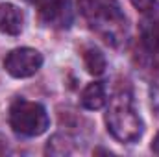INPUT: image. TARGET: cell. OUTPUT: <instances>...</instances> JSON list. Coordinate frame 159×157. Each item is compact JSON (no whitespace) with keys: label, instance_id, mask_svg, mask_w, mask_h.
I'll use <instances>...</instances> for the list:
<instances>
[{"label":"cell","instance_id":"3","mask_svg":"<svg viewBox=\"0 0 159 157\" xmlns=\"http://www.w3.org/2000/svg\"><path fill=\"white\" fill-rule=\"evenodd\" d=\"M9 126L17 135L39 137L50 128V117L43 104L17 98L9 107Z\"/></svg>","mask_w":159,"mask_h":157},{"label":"cell","instance_id":"12","mask_svg":"<svg viewBox=\"0 0 159 157\" xmlns=\"http://www.w3.org/2000/svg\"><path fill=\"white\" fill-rule=\"evenodd\" d=\"M28 2H32V4H44L46 0H28Z\"/></svg>","mask_w":159,"mask_h":157},{"label":"cell","instance_id":"2","mask_svg":"<svg viewBox=\"0 0 159 157\" xmlns=\"http://www.w3.org/2000/svg\"><path fill=\"white\" fill-rule=\"evenodd\" d=\"M106 126L107 131L120 142H135L141 139L144 124L133 105L129 92L120 91L109 100L106 111Z\"/></svg>","mask_w":159,"mask_h":157},{"label":"cell","instance_id":"9","mask_svg":"<svg viewBox=\"0 0 159 157\" xmlns=\"http://www.w3.org/2000/svg\"><path fill=\"white\" fill-rule=\"evenodd\" d=\"M83 65H85V69H87L89 74L100 76V74L106 72L107 61H106V56L96 46H89V48L83 50Z\"/></svg>","mask_w":159,"mask_h":157},{"label":"cell","instance_id":"5","mask_svg":"<svg viewBox=\"0 0 159 157\" xmlns=\"http://www.w3.org/2000/svg\"><path fill=\"white\" fill-rule=\"evenodd\" d=\"M39 19L50 28H69L72 24V9L69 0H46L41 4Z\"/></svg>","mask_w":159,"mask_h":157},{"label":"cell","instance_id":"1","mask_svg":"<svg viewBox=\"0 0 159 157\" xmlns=\"http://www.w3.org/2000/svg\"><path fill=\"white\" fill-rule=\"evenodd\" d=\"M78 9L89 28L107 44L120 46L128 35V17L119 0H78Z\"/></svg>","mask_w":159,"mask_h":157},{"label":"cell","instance_id":"4","mask_svg":"<svg viewBox=\"0 0 159 157\" xmlns=\"http://www.w3.org/2000/svg\"><path fill=\"white\" fill-rule=\"evenodd\" d=\"M43 67V54L35 48H15L4 59V69L13 78H30Z\"/></svg>","mask_w":159,"mask_h":157},{"label":"cell","instance_id":"8","mask_svg":"<svg viewBox=\"0 0 159 157\" xmlns=\"http://www.w3.org/2000/svg\"><path fill=\"white\" fill-rule=\"evenodd\" d=\"M80 104L81 107L89 109V111H98L107 104V92H106V85L102 81H93L89 83L81 94H80Z\"/></svg>","mask_w":159,"mask_h":157},{"label":"cell","instance_id":"10","mask_svg":"<svg viewBox=\"0 0 159 157\" xmlns=\"http://www.w3.org/2000/svg\"><path fill=\"white\" fill-rule=\"evenodd\" d=\"M135 9L143 13H154L157 9V0H129Z\"/></svg>","mask_w":159,"mask_h":157},{"label":"cell","instance_id":"7","mask_svg":"<svg viewBox=\"0 0 159 157\" xmlns=\"http://www.w3.org/2000/svg\"><path fill=\"white\" fill-rule=\"evenodd\" d=\"M24 28V13L15 4H0V32L6 35H19Z\"/></svg>","mask_w":159,"mask_h":157},{"label":"cell","instance_id":"6","mask_svg":"<svg viewBox=\"0 0 159 157\" xmlns=\"http://www.w3.org/2000/svg\"><path fill=\"white\" fill-rule=\"evenodd\" d=\"M141 54L159 69V20H144L141 26Z\"/></svg>","mask_w":159,"mask_h":157},{"label":"cell","instance_id":"11","mask_svg":"<svg viewBox=\"0 0 159 157\" xmlns=\"http://www.w3.org/2000/svg\"><path fill=\"white\" fill-rule=\"evenodd\" d=\"M152 152L159 155V133L154 137V141H152Z\"/></svg>","mask_w":159,"mask_h":157}]
</instances>
